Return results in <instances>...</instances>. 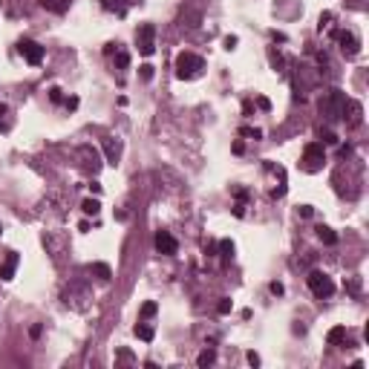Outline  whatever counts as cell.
Instances as JSON below:
<instances>
[{"mask_svg":"<svg viewBox=\"0 0 369 369\" xmlns=\"http://www.w3.org/2000/svg\"><path fill=\"white\" fill-rule=\"evenodd\" d=\"M202 69H205V61H202L196 52H179V58H176V75H179L182 81L199 78Z\"/></svg>","mask_w":369,"mask_h":369,"instance_id":"cell-1","label":"cell"},{"mask_svg":"<svg viewBox=\"0 0 369 369\" xmlns=\"http://www.w3.org/2000/svg\"><path fill=\"white\" fill-rule=\"evenodd\" d=\"M343 104H346V95L341 89H329L320 98V113L329 121H338V118H343Z\"/></svg>","mask_w":369,"mask_h":369,"instance_id":"cell-2","label":"cell"},{"mask_svg":"<svg viewBox=\"0 0 369 369\" xmlns=\"http://www.w3.org/2000/svg\"><path fill=\"white\" fill-rule=\"evenodd\" d=\"M306 283H309V291H312L317 300H329V297L335 294V283H332V277H329L326 271H312V274L306 277Z\"/></svg>","mask_w":369,"mask_h":369,"instance_id":"cell-3","label":"cell"},{"mask_svg":"<svg viewBox=\"0 0 369 369\" xmlns=\"http://www.w3.org/2000/svg\"><path fill=\"white\" fill-rule=\"evenodd\" d=\"M136 46H139V52L144 58H150L153 52H156V26L153 23H142L136 29Z\"/></svg>","mask_w":369,"mask_h":369,"instance_id":"cell-4","label":"cell"},{"mask_svg":"<svg viewBox=\"0 0 369 369\" xmlns=\"http://www.w3.org/2000/svg\"><path fill=\"white\" fill-rule=\"evenodd\" d=\"M323 162H326L323 144L312 142V144H306V147H303V168L309 170V173H317V170L323 168Z\"/></svg>","mask_w":369,"mask_h":369,"instance_id":"cell-5","label":"cell"},{"mask_svg":"<svg viewBox=\"0 0 369 369\" xmlns=\"http://www.w3.org/2000/svg\"><path fill=\"white\" fill-rule=\"evenodd\" d=\"M18 49H21L23 61L32 66H41L44 64V46L38 44V41H32V38H23L21 44H18Z\"/></svg>","mask_w":369,"mask_h":369,"instance_id":"cell-6","label":"cell"},{"mask_svg":"<svg viewBox=\"0 0 369 369\" xmlns=\"http://www.w3.org/2000/svg\"><path fill=\"white\" fill-rule=\"evenodd\" d=\"M153 242H156V251H159V254H165V257H173L176 251H179L176 237H173V234H168V231H159Z\"/></svg>","mask_w":369,"mask_h":369,"instance_id":"cell-7","label":"cell"},{"mask_svg":"<svg viewBox=\"0 0 369 369\" xmlns=\"http://www.w3.org/2000/svg\"><path fill=\"white\" fill-rule=\"evenodd\" d=\"M343 118H346V124L352 127V130L361 127V124H364V110H361V104L352 101V98H346V104H343Z\"/></svg>","mask_w":369,"mask_h":369,"instance_id":"cell-8","label":"cell"},{"mask_svg":"<svg viewBox=\"0 0 369 369\" xmlns=\"http://www.w3.org/2000/svg\"><path fill=\"white\" fill-rule=\"evenodd\" d=\"M335 38H338V44H341V49H343V55L355 58V55L361 52V41H358L352 32H335Z\"/></svg>","mask_w":369,"mask_h":369,"instance_id":"cell-9","label":"cell"},{"mask_svg":"<svg viewBox=\"0 0 369 369\" xmlns=\"http://www.w3.org/2000/svg\"><path fill=\"white\" fill-rule=\"evenodd\" d=\"M110 58H113L115 69H127V66H130V52H127L121 44H115V52H113Z\"/></svg>","mask_w":369,"mask_h":369,"instance_id":"cell-10","label":"cell"},{"mask_svg":"<svg viewBox=\"0 0 369 369\" xmlns=\"http://www.w3.org/2000/svg\"><path fill=\"white\" fill-rule=\"evenodd\" d=\"M78 153H81V156L87 159V162H84V168H87V170H92V173H95V170L101 168V159H98V150H92V147H81Z\"/></svg>","mask_w":369,"mask_h":369,"instance_id":"cell-11","label":"cell"},{"mask_svg":"<svg viewBox=\"0 0 369 369\" xmlns=\"http://www.w3.org/2000/svg\"><path fill=\"white\" fill-rule=\"evenodd\" d=\"M15 268H18V254L9 251V257H6L3 268H0V280H12V277H15Z\"/></svg>","mask_w":369,"mask_h":369,"instance_id":"cell-12","label":"cell"},{"mask_svg":"<svg viewBox=\"0 0 369 369\" xmlns=\"http://www.w3.org/2000/svg\"><path fill=\"white\" fill-rule=\"evenodd\" d=\"M346 341V326H335V329H329V335H326V343L329 346H341Z\"/></svg>","mask_w":369,"mask_h":369,"instance_id":"cell-13","label":"cell"},{"mask_svg":"<svg viewBox=\"0 0 369 369\" xmlns=\"http://www.w3.org/2000/svg\"><path fill=\"white\" fill-rule=\"evenodd\" d=\"M104 150H107V162L110 165H118V156H121V144L115 139H104Z\"/></svg>","mask_w":369,"mask_h":369,"instance_id":"cell-14","label":"cell"},{"mask_svg":"<svg viewBox=\"0 0 369 369\" xmlns=\"http://www.w3.org/2000/svg\"><path fill=\"white\" fill-rule=\"evenodd\" d=\"M69 3L72 0H41V6L49 9V12H55V15H64L66 9H69Z\"/></svg>","mask_w":369,"mask_h":369,"instance_id":"cell-15","label":"cell"},{"mask_svg":"<svg viewBox=\"0 0 369 369\" xmlns=\"http://www.w3.org/2000/svg\"><path fill=\"white\" fill-rule=\"evenodd\" d=\"M217 248H219V257H222V262H225V265L234 260V242H231V239H219Z\"/></svg>","mask_w":369,"mask_h":369,"instance_id":"cell-16","label":"cell"},{"mask_svg":"<svg viewBox=\"0 0 369 369\" xmlns=\"http://www.w3.org/2000/svg\"><path fill=\"white\" fill-rule=\"evenodd\" d=\"M153 335H156V332H153V326H147L144 320H139V323H136V338H142L144 343H150Z\"/></svg>","mask_w":369,"mask_h":369,"instance_id":"cell-17","label":"cell"},{"mask_svg":"<svg viewBox=\"0 0 369 369\" xmlns=\"http://www.w3.org/2000/svg\"><path fill=\"white\" fill-rule=\"evenodd\" d=\"M317 237H320V242H326V245H335V242H338V234H335L332 228H326V225H317Z\"/></svg>","mask_w":369,"mask_h":369,"instance_id":"cell-18","label":"cell"},{"mask_svg":"<svg viewBox=\"0 0 369 369\" xmlns=\"http://www.w3.org/2000/svg\"><path fill=\"white\" fill-rule=\"evenodd\" d=\"M9 115H12L9 104H0V130H3V133H6L9 127H12V118H9Z\"/></svg>","mask_w":369,"mask_h":369,"instance_id":"cell-19","label":"cell"},{"mask_svg":"<svg viewBox=\"0 0 369 369\" xmlns=\"http://www.w3.org/2000/svg\"><path fill=\"white\" fill-rule=\"evenodd\" d=\"M89 271H92V274H98L101 280H110V277H113L110 265H104V262H95V265H89Z\"/></svg>","mask_w":369,"mask_h":369,"instance_id":"cell-20","label":"cell"},{"mask_svg":"<svg viewBox=\"0 0 369 369\" xmlns=\"http://www.w3.org/2000/svg\"><path fill=\"white\" fill-rule=\"evenodd\" d=\"M81 211H84V214H92V217H95V214L101 211V205H98V199H84V202H81Z\"/></svg>","mask_w":369,"mask_h":369,"instance_id":"cell-21","label":"cell"},{"mask_svg":"<svg viewBox=\"0 0 369 369\" xmlns=\"http://www.w3.org/2000/svg\"><path fill=\"white\" fill-rule=\"evenodd\" d=\"M214 361H217V355H214V349H205V352H202V355L196 358V364H199V367H211Z\"/></svg>","mask_w":369,"mask_h":369,"instance_id":"cell-22","label":"cell"},{"mask_svg":"<svg viewBox=\"0 0 369 369\" xmlns=\"http://www.w3.org/2000/svg\"><path fill=\"white\" fill-rule=\"evenodd\" d=\"M268 61H271V66H274L277 72H280L283 66H285V61H283V55H280V52H274V49L268 52Z\"/></svg>","mask_w":369,"mask_h":369,"instance_id":"cell-23","label":"cell"},{"mask_svg":"<svg viewBox=\"0 0 369 369\" xmlns=\"http://www.w3.org/2000/svg\"><path fill=\"white\" fill-rule=\"evenodd\" d=\"M101 6H104L107 12H118V15H124V6H121L118 0H101Z\"/></svg>","mask_w":369,"mask_h":369,"instance_id":"cell-24","label":"cell"},{"mask_svg":"<svg viewBox=\"0 0 369 369\" xmlns=\"http://www.w3.org/2000/svg\"><path fill=\"white\" fill-rule=\"evenodd\" d=\"M153 314H156V303H144L142 306V312H139V317H142V320H147V317H153Z\"/></svg>","mask_w":369,"mask_h":369,"instance_id":"cell-25","label":"cell"},{"mask_svg":"<svg viewBox=\"0 0 369 369\" xmlns=\"http://www.w3.org/2000/svg\"><path fill=\"white\" fill-rule=\"evenodd\" d=\"M49 101H52V104H64V101H66L64 92H61V87H52V89H49Z\"/></svg>","mask_w":369,"mask_h":369,"instance_id":"cell-26","label":"cell"},{"mask_svg":"<svg viewBox=\"0 0 369 369\" xmlns=\"http://www.w3.org/2000/svg\"><path fill=\"white\" fill-rule=\"evenodd\" d=\"M231 309H234V303H231V297H222V300H219V306H217V312H219V314H228Z\"/></svg>","mask_w":369,"mask_h":369,"instance_id":"cell-27","label":"cell"},{"mask_svg":"<svg viewBox=\"0 0 369 369\" xmlns=\"http://www.w3.org/2000/svg\"><path fill=\"white\" fill-rule=\"evenodd\" d=\"M239 136H251V139H262V130L260 127H242Z\"/></svg>","mask_w":369,"mask_h":369,"instance_id":"cell-28","label":"cell"},{"mask_svg":"<svg viewBox=\"0 0 369 369\" xmlns=\"http://www.w3.org/2000/svg\"><path fill=\"white\" fill-rule=\"evenodd\" d=\"M329 26H332V12H323V15H320V23H317V29L323 32V29H329Z\"/></svg>","mask_w":369,"mask_h":369,"instance_id":"cell-29","label":"cell"},{"mask_svg":"<svg viewBox=\"0 0 369 369\" xmlns=\"http://www.w3.org/2000/svg\"><path fill=\"white\" fill-rule=\"evenodd\" d=\"M320 139H323V144H335V142H338V136L332 130H320Z\"/></svg>","mask_w":369,"mask_h":369,"instance_id":"cell-30","label":"cell"},{"mask_svg":"<svg viewBox=\"0 0 369 369\" xmlns=\"http://www.w3.org/2000/svg\"><path fill=\"white\" fill-rule=\"evenodd\" d=\"M297 214H300L303 219H309L312 214H314V208H312V205H300V208H297Z\"/></svg>","mask_w":369,"mask_h":369,"instance_id":"cell-31","label":"cell"},{"mask_svg":"<svg viewBox=\"0 0 369 369\" xmlns=\"http://www.w3.org/2000/svg\"><path fill=\"white\" fill-rule=\"evenodd\" d=\"M139 69H142V78H144V81H150V78H153V66H150V64L139 66Z\"/></svg>","mask_w":369,"mask_h":369,"instance_id":"cell-32","label":"cell"},{"mask_svg":"<svg viewBox=\"0 0 369 369\" xmlns=\"http://www.w3.org/2000/svg\"><path fill=\"white\" fill-rule=\"evenodd\" d=\"M268 288H271V294H277V297H280L283 291H285V288H283V283H271Z\"/></svg>","mask_w":369,"mask_h":369,"instance_id":"cell-33","label":"cell"},{"mask_svg":"<svg viewBox=\"0 0 369 369\" xmlns=\"http://www.w3.org/2000/svg\"><path fill=\"white\" fill-rule=\"evenodd\" d=\"M248 364H251V367H260V355H257V352H248Z\"/></svg>","mask_w":369,"mask_h":369,"instance_id":"cell-34","label":"cell"},{"mask_svg":"<svg viewBox=\"0 0 369 369\" xmlns=\"http://www.w3.org/2000/svg\"><path fill=\"white\" fill-rule=\"evenodd\" d=\"M257 104H260V110H271V101H268L265 95H260V98H257Z\"/></svg>","mask_w":369,"mask_h":369,"instance_id":"cell-35","label":"cell"},{"mask_svg":"<svg viewBox=\"0 0 369 369\" xmlns=\"http://www.w3.org/2000/svg\"><path fill=\"white\" fill-rule=\"evenodd\" d=\"M237 44H239V41L234 38V35H228V38H225V49H234Z\"/></svg>","mask_w":369,"mask_h":369,"instance_id":"cell-36","label":"cell"},{"mask_svg":"<svg viewBox=\"0 0 369 369\" xmlns=\"http://www.w3.org/2000/svg\"><path fill=\"white\" fill-rule=\"evenodd\" d=\"M64 107H66V110H75V107H78V98H66Z\"/></svg>","mask_w":369,"mask_h":369,"instance_id":"cell-37","label":"cell"},{"mask_svg":"<svg viewBox=\"0 0 369 369\" xmlns=\"http://www.w3.org/2000/svg\"><path fill=\"white\" fill-rule=\"evenodd\" d=\"M205 254H217V242H208V245H205Z\"/></svg>","mask_w":369,"mask_h":369,"instance_id":"cell-38","label":"cell"},{"mask_svg":"<svg viewBox=\"0 0 369 369\" xmlns=\"http://www.w3.org/2000/svg\"><path fill=\"white\" fill-rule=\"evenodd\" d=\"M271 38H274V41H280V44H285V35H283V32H271Z\"/></svg>","mask_w":369,"mask_h":369,"instance_id":"cell-39","label":"cell"},{"mask_svg":"<svg viewBox=\"0 0 369 369\" xmlns=\"http://www.w3.org/2000/svg\"><path fill=\"white\" fill-rule=\"evenodd\" d=\"M0 234H3V228H0Z\"/></svg>","mask_w":369,"mask_h":369,"instance_id":"cell-40","label":"cell"}]
</instances>
